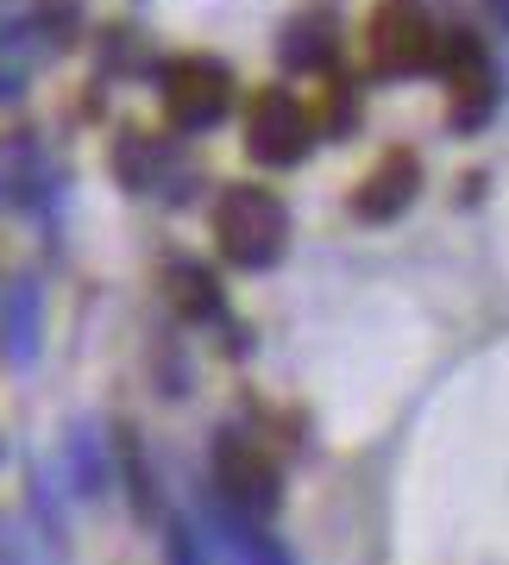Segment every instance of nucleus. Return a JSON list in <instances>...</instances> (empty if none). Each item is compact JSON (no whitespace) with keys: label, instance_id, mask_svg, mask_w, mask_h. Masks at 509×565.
<instances>
[{"label":"nucleus","instance_id":"nucleus-1","mask_svg":"<svg viewBox=\"0 0 509 565\" xmlns=\"http://www.w3.org/2000/svg\"><path fill=\"white\" fill-rule=\"evenodd\" d=\"M214 245H221V258L240 264V270L277 264L284 245H289L284 202H277L271 189H258V182H233L221 202H214Z\"/></svg>","mask_w":509,"mask_h":565},{"label":"nucleus","instance_id":"nucleus-2","mask_svg":"<svg viewBox=\"0 0 509 565\" xmlns=\"http://www.w3.org/2000/svg\"><path fill=\"white\" fill-rule=\"evenodd\" d=\"M371 70L378 76H422L441 63V39H434V25L409 7V0H384L378 13H371Z\"/></svg>","mask_w":509,"mask_h":565},{"label":"nucleus","instance_id":"nucleus-3","mask_svg":"<svg viewBox=\"0 0 509 565\" xmlns=\"http://www.w3.org/2000/svg\"><path fill=\"white\" fill-rule=\"evenodd\" d=\"M226 107H233V76H226L221 63L183 57L163 70V114H170V126L208 132V126L226 120Z\"/></svg>","mask_w":509,"mask_h":565},{"label":"nucleus","instance_id":"nucleus-4","mask_svg":"<svg viewBox=\"0 0 509 565\" xmlns=\"http://www.w3.org/2000/svg\"><path fill=\"white\" fill-rule=\"evenodd\" d=\"M308 145H315V114H308L296 95H284V88H265L258 102H252V114H245V151L258 163H303Z\"/></svg>","mask_w":509,"mask_h":565},{"label":"nucleus","instance_id":"nucleus-5","mask_svg":"<svg viewBox=\"0 0 509 565\" xmlns=\"http://www.w3.org/2000/svg\"><path fill=\"white\" fill-rule=\"evenodd\" d=\"M214 484H221V503L245 522H265L277 509V465H271L265 446L240 440V434H226L214 446Z\"/></svg>","mask_w":509,"mask_h":565},{"label":"nucleus","instance_id":"nucleus-6","mask_svg":"<svg viewBox=\"0 0 509 565\" xmlns=\"http://www.w3.org/2000/svg\"><path fill=\"white\" fill-rule=\"evenodd\" d=\"M441 70H447V120L459 132H478L490 120V107H497V70H490L485 44L471 39V32H453L441 44Z\"/></svg>","mask_w":509,"mask_h":565},{"label":"nucleus","instance_id":"nucleus-7","mask_svg":"<svg viewBox=\"0 0 509 565\" xmlns=\"http://www.w3.org/2000/svg\"><path fill=\"white\" fill-rule=\"evenodd\" d=\"M415 195H422V158H415L409 145H396V151H384V158L371 163V177L352 189V214L365 226H384V221H396Z\"/></svg>","mask_w":509,"mask_h":565},{"label":"nucleus","instance_id":"nucleus-8","mask_svg":"<svg viewBox=\"0 0 509 565\" xmlns=\"http://www.w3.org/2000/svg\"><path fill=\"white\" fill-rule=\"evenodd\" d=\"M333 57H340V25L327 20V13L289 20V32H284V63L289 70H327Z\"/></svg>","mask_w":509,"mask_h":565},{"label":"nucleus","instance_id":"nucleus-9","mask_svg":"<svg viewBox=\"0 0 509 565\" xmlns=\"http://www.w3.org/2000/svg\"><path fill=\"white\" fill-rule=\"evenodd\" d=\"M226 541L240 553V565H289V553L277 541H265L258 527H245V515H226Z\"/></svg>","mask_w":509,"mask_h":565},{"label":"nucleus","instance_id":"nucleus-10","mask_svg":"<svg viewBox=\"0 0 509 565\" xmlns=\"http://www.w3.org/2000/svg\"><path fill=\"white\" fill-rule=\"evenodd\" d=\"M321 126H333V132H352L359 126V102H352V88L340 82V88H327L321 102Z\"/></svg>","mask_w":509,"mask_h":565},{"label":"nucleus","instance_id":"nucleus-11","mask_svg":"<svg viewBox=\"0 0 509 565\" xmlns=\"http://www.w3.org/2000/svg\"><path fill=\"white\" fill-rule=\"evenodd\" d=\"M170 559H177V565H202V559H195V546H189L183 534H177V553H170Z\"/></svg>","mask_w":509,"mask_h":565}]
</instances>
